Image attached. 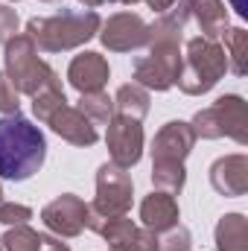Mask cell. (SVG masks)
<instances>
[{"label": "cell", "mask_w": 248, "mask_h": 251, "mask_svg": "<svg viewBox=\"0 0 248 251\" xmlns=\"http://www.w3.org/2000/svg\"><path fill=\"white\" fill-rule=\"evenodd\" d=\"M47 158V137L21 114L0 117V178L26 181Z\"/></svg>", "instance_id": "cell-1"}, {"label": "cell", "mask_w": 248, "mask_h": 251, "mask_svg": "<svg viewBox=\"0 0 248 251\" xmlns=\"http://www.w3.org/2000/svg\"><path fill=\"white\" fill-rule=\"evenodd\" d=\"M102 18L94 9H64L53 18H29L26 35L38 53H67L97 38Z\"/></svg>", "instance_id": "cell-2"}, {"label": "cell", "mask_w": 248, "mask_h": 251, "mask_svg": "<svg viewBox=\"0 0 248 251\" xmlns=\"http://www.w3.org/2000/svg\"><path fill=\"white\" fill-rule=\"evenodd\" d=\"M228 73V56L219 41L210 38H190L187 50L181 53V67L175 85L187 97H201L219 85V79Z\"/></svg>", "instance_id": "cell-3"}, {"label": "cell", "mask_w": 248, "mask_h": 251, "mask_svg": "<svg viewBox=\"0 0 248 251\" xmlns=\"http://www.w3.org/2000/svg\"><path fill=\"white\" fill-rule=\"evenodd\" d=\"M3 59H6V76H9V82L15 85L18 94L35 97L38 91L62 88L59 73L38 56V47L32 44V38L26 32H18L15 38L6 41Z\"/></svg>", "instance_id": "cell-4"}, {"label": "cell", "mask_w": 248, "mask_h": 251, "mask_svg": "<svg viewBox=\"0 0 248 251\" xmlns=\"http://www.w3.org/2000/svg\"><path fill=\"white\" fill-rule=\"evenodd\" d=\"M131 199H134V181L117 164H102L97 170V199L88 204V222L85 228H91L97 234L99 222L108 216H123L131 210Z\"/></svg>", "instance_id": "cell-5"}, {"label": "cell", "mask_w": 248, "mask_h": 251, "mask_svg": "<svg viewBox=\"0 0 248 251\" xmlns=\"http://www.w3.org/2000/svg\"><path fill=\"white\" fill-rule=\"evenodd\" d=\"M181 67V47L178 44H152L146 56L134 59V82L146 91H170L178 79Z\"/></svg>", "instance_id": "cell-6"}, {"label": "cell", "mask_w": 248, "mask_h": 251, "mask_svg": "<svg viewBox=\"0 0 248 251\" xmlns=\"http://www.w3.org/2000/svg\"><path fill=\"white\" fill-rule=\"evenodd\" d=\"M41 222L44 228L59 237V240H73L85 231V222H88V204L73 196V193H62L56 196L50 204H44L41 210Z\"/></svg>", "instance_id": "cell-7"}, {"label": "cell", "mask_w": 248, "mask_h": 251, "mask_svg": "<svg viewBox=\"0 0 248 251\" xmlns=\"http://www.w3.org/2000/svg\"><path fill=\"white\" fill-rule=\"evenodd\" d=\"M146 21L134 12H117L111 15L108 21H102L99 26V41L105 50L111 53H131V50H140L146 47Z\"/></svg>", "instance_id": "cell-8"}, {"label": "cell", "mask_w": 248, "mask_h": 251, "mask_svg": "<svg viewBox=\"0 0 248 251\" xmlns=\"http://www.w3.org/2000/svg\"><path fill=\"white\" fill-rule=\"evenodd\" d=\"M105 146H108L111 164H117L123 170L134 167L143 158V126H140V120L114 114V120L108 123V131H105Z\"/></svg>", "instance_id": "cell-9"}, {"label": "cell", "mask_w": 248, "mask_h": 251, "mask_svg": "<svg viewBox=\"0 0 248 251\" xmlns=\"http://www.w3.org/2000/svg\"><path fill=\"white\" fill-rule=\"evenodd\" d=\"M196 140L198 137L193 134L190 123L170 120L167 126L158 128V134L152 140V161H178V164H184L187 155L196 146Z\"/></svg>", "instance_id": "cell-10"}, {"label": "cell", "mask_w": 248, "mask_h": 251, "mask_svg": "<svg viewBox=\"0 0 248 251\" xmlns=\"http://www.w3.org/2000/svg\"><path fill=\"white\" fill-rule=\"evenodd\" d=\"M111 76L108 59L102 53L85 50L79 56H73V62L67 67V82L79 91V94H91V91H102L105 82Z\"/></svg>", "instance_id": "cell-11"}, {"label": "cell", "mask_w": 248, "mask_h": 251, "mask_svg": "<svg viewBox=\"0 0 248 251\" xmlns=\"http://www.w3.org/2000/svg\"><path fill=\"white\" fill-rule=\"evenodd\" d=\"M210 184L219 196L240 199L248 193V158L243 152L216 158L210 167Z\"/></svg>", "instance_id": "cell-12"}, {"label": "cell", "mask_w": 248, "mask_h": 251, "mask_svg": "<svg viewBox=\"0 0 248 251\" xmlns=\"http://www.w3.org/2000/svg\"><path fill=\"white\" fill-rule=\"evenodd\" d=\"M178 219H181L178 201H175V196H170V193H164V190H152V193L140 201V222H143V228H149V231H155V234H161V231L178 225Z\"/></svg>", "instance_id": "cell-13"}, {"label": "cell", "mask_w": 248, "mask_h": 251, "mask_svg": "<svg viewBox=\"0 0 248 251\" xmlns=\"http://www.w3.org/2000/svg\"><path fill=\"white\" fill-rule=\"evenodd\" d=\"M47 126H50L62 140L73 143V146H94V143L99 140L97 126L91 123L79 108H70V105H64L62 111H59Z\"/></svg>", "instance_id": "cell-14"}, {"label": "cell", "mask_w": 248, "mask_h": 251, "mask_svg": "<svg viewBox=\"0 0 248 251\" xmlns=\"http://www.w3.org/2000/svg\"><path fill=\"white\" fill-rule=\"evenodd\" d=\"M216 114H219V126H222V134L237 140L240 146L248 143V105L240 94H225L213 102Z\"/></svg>", "instance_id": "cell-15"}, {"label": "cell", "mask_w": 248, "mask_h": 251, "mask_svg": "<svg viewBox=\"0 0 248 251\" xmlns=\"http://www.w3.org/2000/svg\"><path fill=\"white\" fill-rule=\"evenodd\" d=\"M190 18L201 29V38L216 41L228 29V9L222 0H190Z\"/></svg>", "instance_id": "cell-16"}, {"label": "cell", "mask_w": 248, "mask_h": 251, "mask_svg": "<svg viewBox=\"0 0 248 251\" xmlns=\"http://www.w3.org/2000/svg\"><path fill=\"white\" fill-rule=\"evenodd\" d=\"M216 251H248V219L243 213H225L213 231Z\"/></svg>", "instance_id": "cell-17"}, {"label": "cell", "mask_w": 248, "mask_h": 251, "mask_svg": "<svg viewBox=\"0 0 248 251\" xmlns=\"http://www.w3.org/2000/svg\"><path fill=\"white\" fill-rule=\"evenodd\" d=\"M152 108V97L146 88H140L137 82H125L114 94V114L117 117H131V120H143Z\"/></svg>", "instance_id": "cell-18"}, {"label": "cell", "mask_w": 248, "mask_h": 251, "mask_svg": "<svg viewBox=\"0 0 248 251\" xmlns=\"http://www.w3.org/2000/svg\"><path fill=\"white\" fill-rule=\"evenodd\" d=\"M222 50L228 56V70L237 76L248 73V32L243 26H228L222 35Z\"/></svg>", "instance_id": "cell-19"}, {"label": "cell", "mask_w": 248, "mask_h": 251, "mask_svg": "<svg viewBox=\"0 0 248 251\" xmlns=\"http://www.w3.org/2000/svg\"><path fill=\"white\" fill-rule=\"evenodd\" d=\"M152 184L170 196H178L187 184V170L178 161H152Z\"/></svg>", "instance_id": "cell-20"}, {"label": "cell", "mask_w": 248, "mask_h": 251, "mask_svg": "<svg viewBox=\"0 0 248 251\" xmlns=\"http://www.w3.org/2000/svg\"><path fill=\"white\" fill-rule=\"evenodd\" d=\"M76 108H79L94 126H108L111 120H114V97H108L105 91L82 94Z\"/></svg>", "instance_id": "cell-21"}, {"label": "cell", "mask_w": 248, "mask_h": 251, "mask_svg": "<svg viewBox=\"0 0 248 251\" xmlns=\"http://www.w3.org/2000/svg\"><path fill=\"white\" fill-rule=\"evenodd\" d=\"M67 105V97H64L62 88H47V91H38L32 97V114L38 117V123H50L59 111Z\"/></svg>", "instance_id": "cell-22"}, {"label": "cell", "mask_w": 248, "mask_h": 251, "mask_svg": "<svg viewBox=\"0 0 248 251\" xmlns=\"http://www.w3.org/2000/svg\"><path fill=\"white\" fill-rule=\"evenodd\" d=\"M0 249L3 251H41V234L32 231L29 225H12L0 237Z\"/></svg>", "instance_id": "cell-23"}, {"label": "cell", "mask_w": 248, "mask_h": 251, "mask_svg": "<svg viewBox=\"0 0 248 251\" xmlns=\"http://www.w3.org/2000/svg\"><path fill=\"white\" fill-rule=\"evenodd\" d=\"M158 251H193V234L184 225H173L158 234Z\"/></svg>", "instance_id": "cell-24"}, {"label": "cell", "mask_w": 248, "mask_h": 251, "mask_svg": "<svg viewBox=\"0 0 248 251\" xmlns=\"http://www.w3.org/2000/svg\"><path fill=\"white\" fill-rule=\"evenodd\" d=\"M111 251H158V234L149 228H137L131 240H125L123 246H114Z\"/></svg>", "instance_id": "cell-25"}, {"label": "cell", "mask_w": 248, "mask_h": 251, "mask_svg": "<svg viewBox=\"0 0 248 251\" xmlns=\"http://www.w3.org/2000/svg\"><path fill=\"white\" fill-rule=\"evenodd\" d=\"M32 219V210L18 201H0V225H26Z\"/></svg>", "instance_id": "cell-26"}, {"label": "cell", "mask_w": 248, "mask_h": 251, "mask_svg": "<svg viewBox=\"0 0 248 251\" xmlns=\"http://www.w3.org/2000/svg\"><path fill=\"white\" fill-rule=\"evenodd\" d=\"M0 114H21V94L15 91L6 73H0Z\"/></svg>", "instance_id": "cell-27"}, {"label": "cell", "mask_w": 248, "mask_h": 251, "mask_svg": "<svg viewBox=\"0 0 248 251\" xmlns=\"http://www.w3.org/2000/svg\"><path fill=\"white\" fill-rule=\"evenodd\" d=\"M18 12L12 9V6H6V3H0V44H6L9 38H15L18 35Z\"/></svg>", "instance_id": "cell-28"}, {"label": "cell", "mask_w": 248, "mask_h": 251, "mask_svg": "<svg viewBox=\"0 0 248 251\" xmlns=\"http://www.w3.org/2000/svg\"><path fill=\"white\" fill-rule=\"evenodd\" d=\"M117 3H123V6H134V3H146L149 9H155V12L161 15V12H164V9H170V6H173L175 0H117Z\"/></svg>", "instance_id": "cell-29"}, {"label": "cell", "mask_w": 248, "mask_h": 251, "mask_svg": "<svg viewBox=\"0 0 248 251\" xmlns=\"http://www.w3.org/2000/svg\"><path fill=\"white\" fill-rule=\"evenodd\" d=\"M41 251H70V249L64 246L59 237H53V234L44 237V234H41Z\"/></svg>", "instance_id": "cell-30"}, {"label": "cell", "mask_w": 248, "mask_h": 251, "mask_svg": "<svg viewBox=\"0 0 248 251\" xmlns=\"http://www.w3.org/2000/svg\"><path fill=\"white\" fill-rule=\"evenodd\" d=\"M231 6L240 18H248V0H231Z\"/></svg>", "instance_id": "cell-31"}, {"label": "cell", "mask_w": 248, "mask_h": 251, "mask_svg": "<svg viewBox=\"0 0 248 251\" xmlns=\"http://www.w3.org/2000/svg\"><path fill=\"white\" fill-rule=\"evenodd\" d=\"M79 3H82L85 9H97V6H102L105 0H79Z\"/></svg>", "instance_id": "cell-32"}, {"label": "cell", "mask_w": 248, "mask_h": 251, "mask_svg": "<svg viewBox=\"0 0 248 251\" xmlns=\"http://www.w3.org/2000/svg\"><path fill=\"white\" fill-rule=\"evenodd\" d=\"M44 3H62V0H44Z\"/></svg>", "instance_id": "cell-33"}, {"label": "cell", "mask_w": 248, "mask_h": 251, "mask_svg": "<svg viewBox=\"0 0 248 251\" xmlns=\"http://www.w3.org/2000/svg\"><path fill=\"white\" fill-rule=\"evenodd\" d=\"M0 201H3V187H0Z\"/></svg>", "instance_id": "cell-34"}, {"label": "cell", "mask_w": 248, "mask_h": 251, "mask_svg": "<svg viewBox=\"0 0 248 251\" xmlns=\"http://www.w3.org/2000/svg\"><path fill=\"white\" fill-rule=\"evenodd\" d=\"M9 3H18V0H9Z\"/></svg>", "instance_id": "cell-35"}, {"label": "cell", "mask_w": 248, "mask_h": 251, "mask_svg": "<svg viewBox=\"0 0 248 251\" xmlns=\"http://www.w3.org/2000/svg\"><path fill=\"white\" fill-rule=\"evenodd\" d=\"M0 251H3V249H0Z\"/></svg>", "instance_id": "cell-36"}]
</instances>
